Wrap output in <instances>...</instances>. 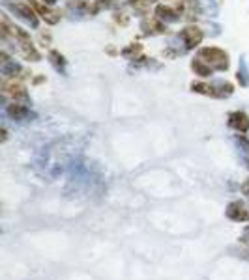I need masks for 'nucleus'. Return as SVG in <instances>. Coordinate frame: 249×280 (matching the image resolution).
<instances>
[{
  "instance_id": "obj_1",
  "label": "nucleus",
  "mask_w": 249,
  "mask_h": 280,
  "mask_svg": "<svg viewBox=\"0 0 249 280\" xmlns=\"http://www.w3.org/2000/svg\"><path fill=\"white\" fill-rule=\"evenodd\" d=\"M199 60L208 64L212 70L225 71L228 68V54L217 47H204L199 50Z\"/></svg>"
},
{
  "instance_id": "obj_2",
  "label": "nucleus",
  "mask_w": 249,
  "mask_h": 280,
  "mask_svg": "<svg viewBox=\"0 0 249 280\" xmlns=\"http://www.w3.org/2000/svg\"><path fill=\"white\" fill-rule=\"evenodd\" d=\"M225 215H227L228 220H232V222H245L249 220V210L247 206L240 200H234V202H230L227 206V210H225Z\"/></svg>"
},
{
  "instance_id": "obj_3",
  "label": "nucleus",
  "mask_w": 249,
  "mask_h": 280,
  "mask_svg": "<svg viewBox=\"0 0 249 280\" xmlns=\"http://www.w3.org/2000/svg\"><path fill=\"white\" fill-rule=\"evenodd\" d=\"M228 127L234 129V131H238L240 134L247 133L249 131V116L242 110L230 112V114H228Z\"/></svg>"
},
{
  "instance_id": "obj_4",
  "label": "nucleus",
  "mask_w": 249,
  "mask_h": 280,
  "mask_svg": "<svg viewBox=\"0 0 249 280\" xmlns=\"http://www.w3.org/2000/svg\"><path fill=\"white\" fill-rule=\"evenodd\" d=\"M32 8L36 10V14L42 17L45 22H49V24H57L60 21V12L57 10H53V8L45 6V4H40V2H30Z\"/></svg>"
},
{
  "instance_id": "obj_5",
  "label": "nucleus",
  "mask_w": 249,
  "mask_h": 280,
  "mask_svg": "<svg viewBox=\"0 0 249 280\" xmlns=\"http://www.w3.org/2000/svg\"><path fill=\"white\" fill-rule=\"evenodd\" d=\"M180 36H182V40L185 42V45L189 47V49H193V47H197V45H200V42H202V30H200L199 26H185L182 32H180Z\"/></svg>"
},
{
  "instance_id": "obj_6",
  "label": "nucleus",
  "mask_w": 249,
  "mask_h": 280,
  "mask_svg": "<svg viewBox=\"0 0 249 280\" xmlns=\"http://www.w3.org/2000/svg\"><path fill=\"white\" fill-rule=\"evenodd\" d=\"M2 92H4V96H12L15 101L21 98H27L25 86L21 82H15V80H4L2 82Z\"/></svg>"
},
{
  "instance_id": "obj_7",
  "label": "nucleus",
  "mask_w": 249,
  "mask_h": 280,
  "mask_svg": "<svg viewBox=\"0 0 249 280\" xmlns=\"http://www.w3.org/2000/svg\"><path fill=\"white\" fill-rule=\"evenodd\" d=\"M180 15H182V10H174V8H169V6H157L156 8V17L157 19H161V21H178L180 19Z\"/></svg>"
},
{
  "instance_id": "obj_8",
  "label": "nucleus",
  "mask_w": 249,
  "mask_h": 280,
  "mask_svg": "<svg viewBox=\"0 0 249 280\" xmlns=\"http://www.w3.org/2000/svg\"><path fill=\"white\" fill-rule=\"evenodd\" d=\"M8 114L12 116L14 120H25L27 118V114H29V110H27V106L21 105V103H17V101H14L12 105H8Z\"/></svg>"
},
{
  "instance_id": "obj_9",
  "label": "nucleus",
  "mask_w": 249,
  "mask_h": 280,
  "mask_svg": "<svg viewBox=\"0 0 249 280\" xmlns=\"http://www.w3.org/2000/svg\"><path fill=\"white\" fill-rule=\"evenodd\" d=\"M191 70L195 71L199 77H210V75H212V68H210L208 64L202 62V60H199V58L191 62Z\"/></svg>"
},
{
  "instance_id": "obj_10",
  "label": "nucleus",
  "mask_w": 249,
  "mask_h": 280,
  "mask_svg": "<svg viewBox=\"0 0 249 280\" xmlns=\"http://www.w3.org/2000/svg\"><path fill=\"white\" fill-rule=\"evenodd\" d=\"M193 92H199V94H204V96H213V86L210 84H202V82H193L191 84Z\"/></svg>"
},
{
  "instance_id": "obj_11",
  "label": "nucleus",
  "mask_w": 249,
  "mask_h": 280,
  "mask_svg": "<svg viewBox=\"0 0 249 280\" xmlns=\"http://www.w3.org/2000/svg\"><path fill=\"white\" fill-rule=\"evenodd\" d=\"M238 140H240V144L243 146V150H245V152H249V138H245L243 134H240V136H238Z\"/></svg>"
},
{
  "instance_id": "obj_12",
  "label": "nucleus",
  "mask_w": 249,
  "mask_h": 280,
  "mask_svg": "<svg viewBox=\"0 0 249 280\" xmlns=\"http://www.w3.org/2000/svg\"><path fill=\"white\" fill-rule=\"evenodd\" d=\"M242 190H243V194H247V196H249V180L242 185Z\"/></svg>"
},
{
  "instance_id": "obj_13",
  "label": "nucleus",
  "mask_w": 249,
  "mask_h": 280,
  "mask_svg": "<svg viewBox=\"0 0 249 280\" xmlns=\"http://www.w3.org/2000/svg\"><path fill=\"white\" fill-rule=\"evenodd\" d=\"M242 241H249V226H247V228H245V234H243Z\"/></svg>"
},
{
  "instance_id": "obj_14",
  "label": "nucleus",
  "mask_w": 249,
  "mask_h": 280,
  "mask_svg": "<svg viewBox=\"0 0 249 280\" xmlns=\"http://www.w3.org/2000/svg\"><path fill=\"white\" fill-rule=\"evenodd\" d=\"M45 2H47V4H55V2H57V0H45Z\"/></svg>"
}]
</instances>
